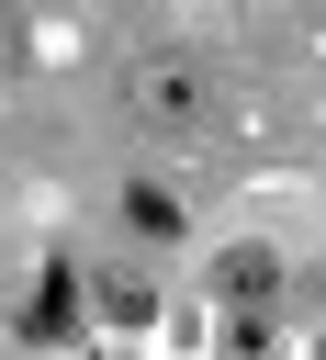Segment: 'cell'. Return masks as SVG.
Instances as JSON below:
<instances>
[{"label":"cell","mask_w":326,"mask_h":360,"mask_svg":"<svg viewBox=\"0 0 326 360\" xmlns=\"http://www.w3.org/2000/svg\"><path fill=\"white\" fill-rule=\"evenodd\" d=\"M11 56H22V34H11V22H0V79H11Z\"/></svg>","instance_id":"obj_6"},{"label":"cell","mask_w":326,"mask_h":360,"mask_svg":"<svg viewBox=\"0 0 326 360\" xmlns=\"http://www.w3.org/2000/svg\"><path fill=\"white\" fill-rule=\"evenodd\" d=\"M124 214H135L146 236H169V225H180V191H157V180H135V191H124Z\"/></svg>","instance_id":"obj_4"},{"label":"cell","mask_w":326,"mask_h":360,"mask_svg":"<svg viewBox=\"0 0 326 360\" xmlns=\"http://www.w3.org/2000/svg\"><path fill=\"white\" fill-rule=\"evenodd\" d=\"M214 292H225L236 315H259V304L281 292V259H270V248H225V259H214Z\"/></svg>","instance_id":"obj_2"},{"label":"cell","mask_w":326,"mask_h":360,"mask_svg":"<svg viewBox=\"0 0 326 360\" xmlns=\"http://www.w3.org/2000/svg\"><path fill=\"white\" fill-rule=\"evenodd\" d=\"M67 315H79V281H67V270H45V281H34V304H22V338H67Z\"/></svg>","instance_id":"obj_3"},{"label":"cell","mask_w":326,"mask_h":360,"mask_svg":"<svg viewBox=\"0 0 326 360\" xmlns=\"http://www.w3.org/2000/svg\"><path fill=\"white\" fill-rule=\"evenodd\" d=\"M124 112H135L146 135H202V124L225 112V79H214L191 45H157V56L124 68Z\"/></svg>","instance_id":"obj_1"},{"label":"cell","mask_w":326,"mask_h":360,"mask_svg":"<svg viewBox=\"0 0 326 360\" xmlns=\"http://www.w3.org/2000/svg\"><path fill=\"white\" fill-rule=\"evenodd\" d=\"M101 315H112V326H146L157 292H146V281H101Z\"/></svg>","instance_id":"obj_5"}]
</instances>
